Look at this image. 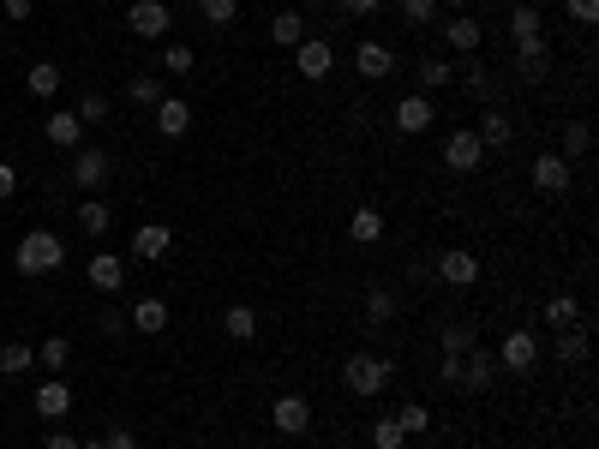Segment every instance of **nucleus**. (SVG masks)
Instances as JSON below:
<instances>
[{"label":"nucleus","instance_id":"obj_54","mask_svg":"<svg viewBox=\"0 0 599 449\" xmlns=\"http://www.w3.org/2000/svg\"><path fill=\"white\" fill-rule=\"evenodd\" d=\"M510 449H516V444H510Z\"/></svg>","mask_w":599,"mask_h":449},{"label":"nucleus","instance_id":"obj_51","mask_svg":"<svg viewBox=\"0 0 599 449\" xmlns=\"http://www.w3.org/2000/svg\"><path fill=\"white\" fill-rule=\"evenodd\" d=\"M0 6H6V18H30L36 12V0H0Z\"/></svg>","mask_w":599,"mask_h":449},{"label":"nucleus","instance_id":"obj_47","mask_svg":"<svg viewBox=\"0 0 599 449\" xmlns=\"http://www.w3.org/2000/svg\"><path fill=\"white\" fill-rule=\"evenodd\" d=\"M102 449H138V438H132L126 426H108V432H102Z\"/></svg>","mask_w":599,"mask_h":449},{"label":"nucleus","instance_id":"obj_39","mask_svg":"<svg viewBox=\"0 0 599 449\" xmlns=\"http://www.w3.org/2000/svg\"><path fill=\"white\" fill-rule=\"evenodd\" d=\"M36 360H42V366H48V372H66V366H72V342H66V336H48V342H42V354H36Z\"/></svg>","mask_w":599,"mask_h":449},{"label":"nucleus","instance_id":"obj_9","mask_svg":"<svg viewBox=\"0 0 599 449\" xmlns=\"http://www.w3.org/2000/svg\"><path fill=\"white\" fill-rule=\"evenodd\" d=\"M270 420H276L282 438H306V432H312V402H306V396H276Z\"/></svg>","mask_w":599,"mask_h":449},{"label":"nucleus","instance_id":"obj_17","mask_svg":"<svg viewBox=\"0 0 599 449\" xmlns=\"http://www.w3.org/2000/svg\"><path fill=\"white\" fill-rule=\"evenodd\" d=\"M432 120H438V114H432V96H426V90H414V96L396 102V132H432Z\"/></svg>","mask_w":599,"mask_h":449},{"label":"nucleus","instance_id":"obj_14","mask_svg":"<svg viewBox=\"0 0 599 449\" xmlns=\"http://www.w3.org/2000/svg\"><path fill=\"white\" fill-rule=\"evenodd\" d=\"M168 246H174V228H168V222H144V228H132V258L156 264V258H168Z\"/></svg>","mask_w":599,"mask_h":449},{"label":"nucleus","instance_id":"obj_53","mask_svg":"<svg viewBox=\"0 0 599 449\" xmlns=\"http://www.w3.org/2000/svg\"><path fill=\"white\" fill-rule=\"evenodd\" d=\"M438 6H456V12H468V6H474V0H438Z\"/></svg>","mask_w":599,"mask_h":449},{"label":"nucleus","instance_id":"obj_48","mask_svg":"<svg viewBox=\"0 0 599 449\" xmlns=\"http://www.w3.org/2000/svg\"><path fill=\"white\" fill-rule=\"evenodd\" d=\"M18 192V168L12 162H0V198H12Z\"/></svg>","mask_w":599,"mask_h":449},{"label":"nucleus","instance_id":"obj_22","mask_svg":"<svg viewBox=\"0 0 599 449\" xmlns=\"http://www.w3.org/2000/svg\"><path fill=\"white\" fill-rule=\"evenodd\" d=\"M348 240H354V246H378V240H384V216H378L372 204H360V210L348 216Z\"/></svg>","mask_w":599,"mask_h":449},{"label":"nucleus","instance_id":"obj_50","mask_svg":"<svg viewBox=\"0 0 599 449\" xmlns=\"http://www.w3.org/2000/svg\"><path fill=\"white\" fill-rule=\"evenodd\" d=\"M438 378H444V384H462V360H456V354H444V372H438Z\"/></svg>","mask_w":599,"mask_h":449},{"label":"nucleus","instance_id":"obj_40","mask_svg":"<svg viewBox=\"0 0 599 449\" xmlns=\"http://www.w3.org/2000/svg\"><path fill=\"white\" fill-rule=\"evenodd\" d=\"M402 444H408V432L396 420H372V449H402Z\"/></svg>","mask_w":599,"mask_h":449},{"label":"nucleus","instance_id":"obj_7","mask_svg":"<svg viewBox=\"0 0 599 449\" xmlns=\"http://www.w3.org/2000/svg\"><path fill=\"white\" fill-rule=\"evenodd\" d=\"M108 174H114V162H108V150H96V144H78V150H72V180H78L84 192H96V186H108Z\"/></svg>","mask_w":599,"mask_h":449},{"label":"nucleus","instance_id":"obj_33","mask_svg":"<svg viewBox=\"0 0 599 449\" xmlns=\"http://www.w3.org/2000/svg\"><path fill=\"white\" fill-rule=\"evenodd\" d=\"M588 144H594V126H588V120H570V126H564V150H558V156H564V162H570V156H588Z\"/></svg>","mask_w":599,"mask_h":449},{"label":"nucleus","instance_id":"obj_23","mask_svg":"<svg viewBox=\"0 0 599 449\" xmlns=\"http://www.w3.org/2000/svg\"><path fill=\"white\" fill-rule=\"evenodd\" d=\"M126 324H132L138 336H162V330H168V306H162V300H138V306L126 312Z\"/></svg>","mask_w":599,"mask_h":449},{"label":"nucleus","instance_id":"obj_2","mask_svg":"<svg viewBox=\"0 0 599 449\" xmlns=\"http://www.w3.org/2000/svg\"><path fill=\"white\" fill-rule=\"evenodd\" d=\"M390 378H396V366H390L384 354H348V366H342V384H348L354 396H384Z\"/></svg>","mask_w":599,"mask_h":449},{"label":"nucleus","instance_id":"obj_25","mask_svg":"<svg viewBox=\"0 0 599 449\" xmlns=\"http://www.w3.org/2000/svg\"><path fill=\"white\" fill-rule=\"evenodd\" d=\"M588 324H576V330H558V366H588Z\"/></svg>","mask_w":599,"mask_h":449},{"label":"nucleus","instance_id":"obj_19","mask_svg":"<svg viewBox=\"0 0 599 449\" xmlns=\"http://www.w3.org/2000/svg\"><path fill=\"white\" fill-rule=\"evenodd\" d=\"M156 132H162V138H186V132H192V108H186L180 96H162V102H156Z\"/></svg>","mask_w":599,"mask_h":449},{"label":"nucleus","instance_id":"obj_29","mask_svg":"<svg viewBox=\"0 0 599 449\" xmlns=\"http://www.w3.org/2000/svg\"><path fill=\"white\" fill-rule=\"evenodd\" d=\"M438 348H444V354H456V360H462V354H468V348H474V324H462V318H450V324H444V330H438Z\"/></svg>","mask_w":599,"mask_h":449},{"label":"nucleus","instance_id":"obj_26","mask_svg":"<svg viewBox=\"0 0 599 449\" xmlns=\"http://www.w3.org/2000/svg\"><path fill=\"white\" fill-rule=\"evenodd\" d=\"M24 84H30V96H36V102H54V96H60V66H54V60H36Z\"/></svg>","mask_w":599,"mask_h":449},{"label":"nucleus","instance_id":"obj_30","mask_svg":"<svg viewBox=\"0 0 599 449\" xmlns=\"http://www.w3.org/2000/svg\"><path fill=\"white\" fill-rule=\"evenodd\" d=\"M30 366H36V354H30L24 342H6V348H0V378H24Z\"/></svg>","mask_w":599,"mask_h":449},{"label":"nucleus","instance_id":"obj_49","mask_svg":"<svg viewBox=\"0 0 599 449\" xmlns=\"http://www.w3.org/2000/svg\"><path fill=\"white\" fill-rule=\"evenodd\" d=\"M336 6H342V12H354V18H366V12H378L384 0H336Z\"/></svg>","mask_w":599,"mask_h":449},{"label":"nucleus","instance_id":"obj_28","mask_svg":"<svg viewBox=\"0 0 599 449\" xmlns=\"http://www.w3.org/2000/svg\"><path fill=\"white\" fill-rule=\"evenodd\" d=\"M222 330H228V342H252V336H258V312H252V306H228Z\"/></svg>","mask_w":599,"mask_h":449},{"label":"nucleus","instance_id":"obj_43","mask_svg":"<svg viewBox=\"0 0 599 449\" xmlns=\"http://www.w3.org/2000/svg\"><path fill=\"white\" fill-rule=\"evenodd\" d=\"M198 12H204L210 24H222V30H228V24L240 18V0H198Z\"/></svg>","mask_w":599,"mask_h":449},{"label":"nucleus","instance_id":"obj_12","mask_svg":"<svg viewBox=\"0 0 599 449\" xmlns=\"http://www.w3.org/2000/svg\"><path fill=\"white\" fill-rule=\"evenodd\" d=\"M444 42H450V54H480V42H486V30H480V18L474 12H456L450 24H444Z\"/></svg>","mask_w":599,"mask_h":449},{"label":"nucleus","instance_id":"obj_16","mask_svg":"<svg viewBox=\"0 0 599 449\" xmlns=\"http://www.w3.org/2000/svg\"><path fill=\"white\" fill-rule=\"evenodd\" d=\"M492 384H498V354L468 348V354H462V384H456V390H474V396H480V390H492Z\"/></svg>","mask_w":599,"mask_h":449},{"label":"nucleus","instance_id":"obj_21","mask_svg":"<svg viewBox=\"0 0 599 449\" xmlns=\"http://www.w3.org/2000/svg\"><path fill=\"white\" fill-rule=\"evenodd\" d=\"M474 132H480V144H486V150H504V144L516 138V126H510V114H504V108H486Z\"/></svg>","mask_w":599,"mask_h":449},{"label":"nucleus","instance_id":"obj_6","mask_svg":"<svg viewBox=\"0 0 599 449\" xmlns=\"http://www.w3.org/2000/svg\"><path fill=\"white\" fill-rule=\"evenodd\" d=\"M540 366V342H534V330H510L504 336V348H498V372H534Z\"/></svg>","mask_w":599,"mask_h":449},{"label":"nucleus","instance_id":"obj_37","mask_svg":"<svg viewBox=\"0 0 599 449\" xmlns=\"http://www.w3.org/2000/svg\"><path fill=\"white\" fill-rule=\"evenodd\" d=\"M462 84H468L480 102H492V72L480 66V54H468V66H462Z\"/></svg>","mask_w":599,"mask_h":449},{"label":"nucleus","instance_id":"obj_4","mask_svg":"<svg viewBox=\"0 0 599 449\" xmlns=\"http://www.w3.org/2000/svg\"><path fill=\"white\" fill-rule=\"evenodd\" d=\"M480 162H486V144H480V132H474V126H462V132H450V138H444V168L474 174Z\"/></svg>","mask_w":599,"mask_h":449},{"label":"nucleus","instance_id":"obj_32","mask_svg":"<svg viewBox=\"0 0 599 449\" xmlns=\"http://www.w3.org/2000/svg\"><path fill=\"white\" fill-rule=\"evenodd\" d=\"M126 96H132V102H144V108H156L168 90H162V78H156V72H138V78L126 84Z\"/></svg>","mask_w":599,"mask_h":449},{"label":"nucleus","instance_id":"obj_8","mask_svg":"<svg viewBox=\"0 0 599 449\" xmlns=\"http://www.w3.org/2000/svg\"><path fill=\"white\" fill-rule=\"evenodd\" d=\"M438 282H444V288H474V282H480V258H474L468 246H450V252L438 258Z\"/></svg>","mask_w":599,"mask_h":449},{"label":"nucleus","instance_id":"obj_44","mask_svg":"<svg viewBox=\"0 0 599 449\" xmlns=\"http://www.w3.org/2000/svg\"><path fill=\"white\" fill-rule=\"evenodd\" d=\"M96 330H102V336H126L132 324H126V312H120V306H108V312H96Z\"/></svg>","mask_w":599,"mask_h":449},{"label":"nucleus","instance_id":"obj_36","mask_svg":"<svg viewBox=\"0 0 599 449\" xmlns=\"http://www.w3.org/2000/svg\"><path fill=\"white\" fill-rule=\"evenodd\" d=\"M450 78H456V66H450L444 54H426V60H420V84H426V90H438V84H450Z\"/></svg>","mask_w":599,"mask_h":449},{"label":"nucleus","instance_id":"obj_11","mask_svg":"<svg viewBox=\"0 0 599 449\" xmlns=\"http://www.w3.org/2000/svg\"><path fill=\"white\" fill-rule=\"evenodd\" d=\"M168 24H174V18H168L162 0H132V6H126V30H132V36H168Z\"/></svg>","mask_w":599,"mask_h":449},{"label":"nucleus","instance_id":"obj_3","mask_svg":"<svg viewBox=\"0 0 599 449\" xmlns=\"http://www.w3.org/2000/svg\"><path fill=\"white\" fill-rule=\"evenodd\" d=\"M294 72H300L306 84L330 78V72H336V48H330V36H300V48H294Z\"/></svg>","mask_w":599,"mask_h":449},{"label":"nucleus","instance_id":"obj_46","mask_svg":"<svg viewBox=\"0 0 599 449\" xmlns=\"http://www.w3.org/2000/svg\"><path fill=\"white\" fill-rule=\"evenodd\" d=\"M564 12H570L576 24H594V18H599V0H564Z\"/></svg>","mask_w":599,"mask_h":449},{"label":"nucleus","instance_id":"obj_41","mask_svg":"<svg viewBox=\"0 0 599 449\" xmlns=\"http://www.w3.org/2000/svg\"><path fill=\"white\" fill-rule=\"evenodd\" d=\"M162 66H168V72H174V78H186V72H192V66H198V54H192V48H186V42H168V54H162Z\"/></svg>","mask_w":599,"mask_h":449},{"label":"nucleus","instance_id":"obj_42","mask_svg":"<svg viewBox=\"0 0 599 449\" xmlns=\"http://www.w3.org/2000/svg\"><path fill=\"white\" fill-rule=\"evenodd\" d=\"M72 114H78L84 126H102V120H108V96H102V90H90V96H84V102H78Z\"/></svg>","mask_w":599,"mask_h":449},{"label":"nucleus","instance_id":"obj_5","mask_svg":"<svg viewBox=\"0 0 599 449\" xmlns=\"http://www.w3.org/2000/svg\"><path fill=\"white\" fill-rule=\"evenodd\" d=\"M528 180H534L546 198H564V192L576 186V168H570L558 150H546V156H534V174H528Z\"/></svg>","mask_w":599,"mask_h":449},{"label":"nucleus","instance_id":"obj_38","mask_svg":"<svg viewBox=\"0 0 599 449\" xmlns=\"http://www.w3.org/2000/svg\"><path fill=\"white\" fill-rule=\"evenodd\" d=\"M366 318H372V324H390V318H396V294H390V288H366Z\"/></svg>","mask_w":599,"mask_h":449},{"label":"nucleus","instance_id":"obj_45","mask_svg":"<svg viewBox=\"0 0 599 449\" xmlns=\"http://www.w3.org/2000/svg\"><path fill=\"white\" fill-rule=\"evenodd\" d=\"M402 18H408V24H432V18H438V0H402Z\"/></svg>","mask_w":599,"mask_h":449},{"label":"nucleus","instance_id":"obj_52","mask_svg":"<svg viewBox=\"0 0 599 449\" xmlns=\"http://www.w3.org/2000/svg\"><path fill=\"white\" fill-rule=\"evenodd\" d=\"M42 449H78V438H72V432H48V444Z\"/></svg>","mask_w":599,"mask_h":449},{"label":"nucleus","instance_id":"obj_18","mask_svg":"<svg viewBox=\"0 0 599 449\" xmlns=\"http://www.w3.org/2000/svg\"><path fill=\"white\" fill-rule=\"evenodd\" d=\"M42 138H48L54 150H78V144H84V120H78L72 108H60V114H48V126H42Z\"/></svg>","mask_w":599,"mask_h":449},{"label":"nucleus","instance_id":"obj_34","mask_svg":"<svg viewBox=\"0 0 599 449\" xmlns=\"http://www.w3.org/2000/svg\"><path fill=\"white\" fill-rule=\"evenodd\" d=\"M108 222H114V216H108L102 198H84V204H78V228H84V234H108Z\"/></svg>","mask_w":599,"mask_h":449},{"label":"nucleus","instance_id":"obj_20","mask_svg":"<svg viewBox=\"0 0 599 449\" xmlns=\"http://www.w3.org/2000/svg\"><path fill=\"white\" fill-rule=\"evenodd\" d=\"M36 414H42V420H66V414H72V390H66L60 378L36 384Z\"/></svg>","mask_w":599,"mask_h":449},{"label":"nucleus","instance_id":"obj_24","mask_svg":"<svg viewBox=\"0 0 599 449\" xmlns=\"http://www.w3.org/2000/svg\"><path fill=\"white\" fill-rule=\"evenodd\" d=\"M546 324L576 330V324H588V312H582V300H576V294H552V300H546Z\"/></svg>","mask_w":599,"mask_h":449},{"label":"nucleus","instance_id":"obj_27","mask_svg":"<svg viewBox=\"0 0 599 449\" xmlns=\"http://www.w3.org/2000/svg\"><path fill=\"white\" fill-rule=\"evenodd\" d=\"M300 36H306V18H300V12H276V18H270V42H276V48H300Z\"/></svg>","mask_w":599,"mask_h":449},{"label":"nucleus","instance_id":"obj_1","mask_svg":"<svg viewBox=\"0 0 599 449\" xmlns=\"http://www.w3.org/2000/svg\"><path fill=\"white\" fill-rule=\"evenodd\" d=\"M12 264H18V276H48V270H60V264H66V246H60V234H48V228H30V234L18 240Z\"/></svg>","mask_w":599,"mask_h":449},{"label":"nucleus","instance_id":"obj_35","mask_svg":"<svg viewBox=\"0 0 599 449\" xmlns=\"http://www.w3.org/2000/svg\"><path fill=\"white\" fill-rule=\"evenodd\" d=\"M390 420H396V426H402V432H408V438H420V432H426V426H432V408H426V402H408V408H396V414H390Z\"/></svg>","mask_w":599,"mask_h":449},{"label":"nucleus","instance_id":"obj_15","mask_svg":"<svg viewBox=\"0 0 599 449\" xmlns=\"http://www.w3.org/2000/svg\"><path fill=\"white\" fill-rule=\"evenodd\" d=\"M84 282H90L96 294H120V282H126V258H114V252H96V258L84 264Z\"/></svg>","mask_w":599,"mask_h":449},{"label":"nucleus","instance_id":"obj_13","mask_svg":"<svg viewBox=\"0 0 599 449\" xmlns=\"http://www.w3.org/2000/svg\"><path fill=\"white\" fill-rule=\"evenodd\" d=\"M516 72H522V84H546V78H552V48H546V36H540V42H516Z\"/></svg>","mask_w":599,"mask_h":449},{"label":"nucleus","instance_id":"obj_31","mask_svg":"<svg viewBox=\"0 0 599 449\" xmlns=\"http://www.w3.org/2000/svg\"><path fill=\"white\" fill-rule=\"evenodd\" d=\"M510 36L516 42H540V6H516L510 12Z\"/></svg>","mask_w":599,"mask_h":449},{"label":"nucleus","instance_id":"obj_10","mask_svg":"<svg viewBox=\"0 0 599 449\" xmlns=\"http://www.w3.org/2000/svg\"><path fill=\"white\" fill-rule=\"evenodd\" d=\"M390 66H396V54H390L378 36H360V48H354V72H360L366 84H378V78H390Z\"/></svg>","mask_w":599,"mask_h":449}]
</instances>
